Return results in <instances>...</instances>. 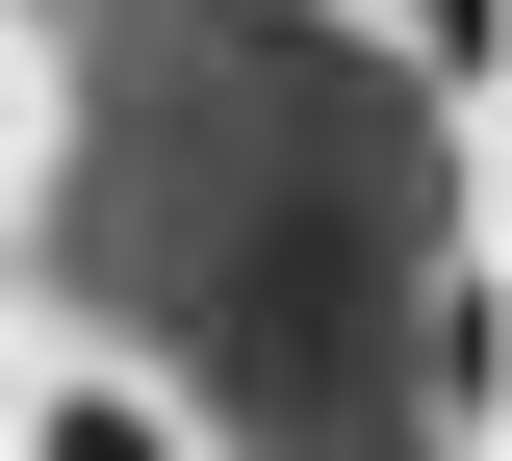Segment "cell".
I'll return each instance as SVG.
<instances>
[{
	"instance_id": "cell-1",
	"label": "cell",
	"mask_w": 512,
	"mask_h": 461,
	"mask_svg": "<svg viewBox=\"0 0 512 461\" xmlns=\"http://www.w3.org/2000/svg\"><path fill=\"white\" fill-rule=\"evenodd\" d=\"M0 461H205V410L103 385V359H26V385H0Z\"/></svg>"
},
{
	"instance_id": "cell-2",
	"label": "cell",
	"mask_w": 512,
	"mask_h": 461,
	"mask_svg": "<svg viewBox=\"0 0 512 461\" xmlns=\"http://www.w3.org/2000/svg\"><path fill=\"white\" fill-rule=\"evenodd\" d=\"M487 359H512V333H487V257H461V282H436V436H487V410H512Z\"/></svg>"
},
{
	"instance_id": "cell-3",
	"label": "cell",
	"mask_w": 512,
	"mask_h": 461,
	"mask_svg": "<svg viewBox=\"0 0 512 461\" xmlns=\"http://www.w3.org/2000/svg\"><path fill=\"white\" fill-rule=\"evenodd\" d=\"M384 26H410V52H436V77H487V0H384Z\"/></svg>"
},
{
	"instance_id": "cell-4",
	"label": "cell",
	"mask_w": 512,
	"mask_h": 461,
	"mask_svg": "<svg viewBox=\"0 0 512 461\" xmlns=\"http://www.w3.org/2000/svg\"><path fill=\"white\" fill-rule=\"evenodd\" d=\"M0 180H26V26H0Z\"/></svg>"
}]
</instances>
